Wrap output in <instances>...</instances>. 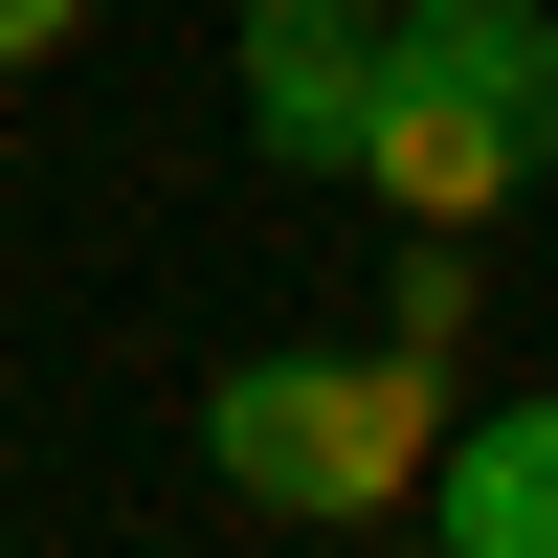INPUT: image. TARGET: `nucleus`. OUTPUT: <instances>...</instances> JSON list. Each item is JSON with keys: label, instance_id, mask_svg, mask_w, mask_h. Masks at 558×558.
<instances>
[{"label": "nucleus", "instance_id": "obj_5", "mask_svg": "<svg viewBox=\"0 0 558 558\" xmlns=\"http://www.w3.org/2000/svg\"><path fill=\"white\" fill-rule=\"evenodd\" d=\"M402 357H470V223H425V246H402V313H380Z\"/></svg>", "mask_w": 558, "mask_h": 558}, {"label": "nucleus", "instance_id": "obj_6", "mask_svg": "<svg viewBox=\"0 0 558 558\" xmlns=\"http://www.w3.org/2000/svg\"><path fill=\"white\" fill-rule=\"evenodd\" d=\"M89 45V0H0V68H68Z\"/></svg>", "mask_w": 558, "mask_h": 558}, {"label": "nucleus", "instance_id": "obj_4", "mask_svg": "<svg viewBox=\"0 0 558 558\" xmlns=\"http://www.w3.org/2000/svg\"><path fill=\"white\" fill-rule=\"evenodd\" d=\"M447 558H558V402H447L425 492H402Z\"/></svg>", "mask_w": 558, "mask_h": 558}, {"label": "nucleus", "instance_id": "obj_1", "mask_svg": "<svg viewBox=\"0 0 558 558\" xmlns=\"http://www.w3.org/2000/svg\"><path fill=\"white\" fill-rule=\"evenodd\" d=\"M357 179H380L402 223H514L558 179V0H380Z\"/></svg>", "mask_w": 558, "mask_h": 558}, {"label": "nucleus", "instance_id": "obj_2", "mask_svg": "<svg viewBox=\"0 0 558 558\" xmlns=\"http://www.w3.org/2000/svg\"><path fill=\"white\" fill-rule=\"evenodd\" d=\"M425 447H447V357H402V336H357V357H336V336H268V357L202 380V470L246 492V514H291V536L402 514Z\"/></svg>", "mask_w": 558, "mask_h": 558}, {"label": "nucleus", "instance_id": "obj_3", "mask_svg": "<svg viewBox=\"0 0 558 558\" xmlns=\"http://www.w3.org/2000/svg\"><path fill=\"white\" fill-rule=\"evenodd\" d=\"M223 112H246L268 179H357V112H380V0H246V45H223Z\"/></svg>", "mask_w": 558, "mask_h": 558}]
</instances>
